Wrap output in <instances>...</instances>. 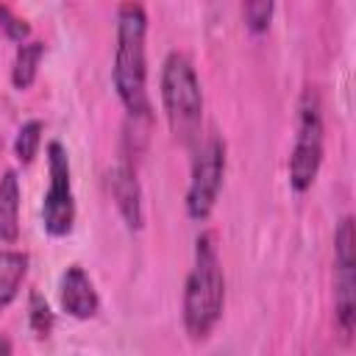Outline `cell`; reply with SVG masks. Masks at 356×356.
Returning a JSON list of instances; mask_svg holds the SVG:
<instances>
[{
	"label": "cell",
	"instance_id": "6da1fadb",
	"mask_svg": "<svg viewBox=\"0 0 356 356\" xmlns=\"http://www.w3.org/2000/svg\"><path fill=\"white\" fill-rule=\"evenodd\" d=\"M147 14L139 0H122L117 8V47H114V89L128 117L150 120L147 97Z\"/></svg>",
	"mask_w": 356,
	"mask_h": 356
},
{
	"label": "cell",
	"instance_id": "7a4b0ae2",
	"mask_svg": "<svg viewBox=\"0 0 356 356\" xmlns=\"http://www.w3.org/2000/svg\"><path fill=\"white\" fill-rule=\"evenodd\" d=\"M225 275L217 253V236L203 231L195 239V261L184 284V328L189 339H206L222 317Z\"/></svg>",
	"mask_w": 356,
	"mask_h": 356
},
{
	"label": "cell",
	"instance_id": "3957f363",
	"mask_svg": "<svg viewBox=\"0 0 356 356\" xmlns=\"http://www.w3.org/2000/svg\"><path fill=\"white\" fill-rule=\"evenodd\" d=\"M161 103H164V114L172 136L181 145L195 147L200 142L203 92H200V81L192 61L178 50L167 53L161 64Z\"/></svg>",
	"mask_w": 356,
	"mask_h": 356
},
{
	"label": "cell",
	"instance_id": "277c9868",
	"mask_svg": "<svg viewBox=\"0 0 356 356\" xmlns=\"http://www.w3.org/2000/svg\"><path fill=\"white\" fill-rule=\"evenodd\" d=\"M323 164V103L317 89L306 86L298 103V134L289 156V186L295 192L312 189Z\"/></svg>",
	"mask_w": 356,
	"mask_h": 356
},
{
	"label": "cell",
	"instance_id": "5b68a950",
	"mask_svg": "<svg viewBox=\"0 0 356 356\" xmlns=\"http://www.w3.org/2000/svg\"><path fill=\"white\" fill-rule=\"evenodd\" d=\"M225 178V142L217 134H209L197 142V153L192 161V178L186 189V214L192 220H206L220 197Z\"/></svg>",
	"mask_w": 356,
	"mask_h": 356
},
{
	"label": "cell",
	"instance_id": "8992f818",
	"mask_svg": "<svg viewBox=\"0 0 356 356\" xmlns=\"http://www.w3.org/2000/svg\"><path fill=\"white\" fill-rule=\"evenodd\" d=\"M356 236L353 217H342L334 234V306L337 325L345 342L353 339L356 328Z\"/></svg>",
	"mask_w": 356,
	"mask_h": 356
},
{
	"label": "cell",
	"instance_id": "52a82bcc",
	"mask_svg": "<svg viewBox=\"0 0 356 356\" xmlns=\"http://www.w3.org/2000/svg\"><path fill=\"white\" fill-rule=\"evenodd\" d=\"M50 186L42 200V225L50 236H67L75 225V195L70 181V156L61 142L47 145Z\"/></svg>",
	"mask_w": 356,
	"mask_h": 356
},
{
	"label": "cell",
	"instance_id": "ba28073f",
	"mask_svg": "<svg viewBox=\"0 0 356 356\" xmlns=\"http://www.w3.org/2000/svg\"><path fill=\"white\" fill-rule=\"evenodd\" d=\"M108 189L111 197L125 220V225L131 231H139L145 222V211H142V186L136 178L134 164L128 161V156H122L111 170H108Z\"/></svg>",
	"mask_w": 356,
	"mask_h": 356
},
{
	"label": "cell",
	"instance_id": "9c48e42d",
	"mask_svg": "<svg viewBox=\"0 0 356 356\" xmlns=\"http://www.w3.org/2000/svg\"><path fill=\"white\" fill-rule=\"evenodd\" d=\"M58 303L75 320H89L100 312V298L83 267L70 264L58 281Z\"/></svg>",
	"mask_w": 356,
	"mask_h": 356
},
{
	"label": "cell",
	"instance_id": "30bf717a",
	"mask_svg": "<svg viewBox=\"0 0 356 356\" xmlns=\"http://www.w3.org/2000/svg\"><path fill=\"white\" fill-rule=\"evenodd\" d=\"M19 239V178L6 170L0 178V242L14 245Z\"/></svg>",
	"mask_w": 356,
	"mask_h": 356
},
{
	"label": "cell",
	"instance_id": "8fae6325",
	"mask_svg": "<svg viewBox=\"0 0 356 356\" xmlns=\"http://www.w3.org/2000/svg\"><path fill=\"white\" fill-rule=\"evenodd\" d=\"M28 275V256L22 250L0 248V312L17 298Z\"/></svg>",
	"mask_w": 356,
	"mask_h": 356
},
{
	"label": "cell",
	"instance_id": "7c38bea8",
	"mask_svg": "<svg viewBox=\"0 0 356 356\" xmlns=\"http://www.w3.org/2000/svg\"><path fill=\"white\" fill-rule=\"evenodd\" d=\"M44 56V42L33 39V42H19L17 56H14V67H11V83L14 89H31L36 75H39V61Z\"/></svg>",
	"mask_w": 356,
	"mask_h": 356
},
{
	"label": "cell",
	"instance_id": "4fadbf2b",
	"mask_svg": "<svg viewBox=\"0 0 356 356\" xmlns=\"http://www.w3.org/2000/svg\"><path fill=\"white\" fill-rule=\"evenodd\" d=\"M28 325H31V331H33L39 339L50 337V331H53V325H56L53 309H50V303H47L39 292H31V298H28Z\"/></svg>",
	"mask_w": 356,
	"mask_h": 356
},
{
	"label": "cell",
	"instance_id": "5bb4252c",
	"mask_svg": "<svg viewBox=\"0 0 356 356\" xmlns=\"http://www.w3.org/2000/svg\"><path fill=\"white\" fill-rule=\"evenodd\" d=\"M273 8H275V0H242L245 28L256 36L267 33V28L273 22Z\"/></svg>",
	"mask_w": 356,
	"mask_h": 356
},
{
	"label": "cell",
	"instance_id": "9a60e30c",
	"mask_svg": "<svg viewBox=\"0 0 356 356\" xmlns=\"http://www.w3.org/2000/svg\"><path fill=\"white\" fill-rule=\"evenodd\" d=\"M39 142H42V122L39 120L22 122V128L17 131V139H14V156L22 164H31L39 150Z\"/></svg>",
	"mask_w": 356,
	"mask_h": 356
},
{
	"label": "cell",
	"instance_id": "2e32d148",
	"mask_svg": "<svg viewBox=\"0 0 356 356\" xmlns=\"http://www.w3.org/2000/svg\"><path fill=\"white\" fill-rule=\"evenodd\" d=\"M0 31L11 39V42H25L31 36V25L25 19H19L6 3H0Z\"/></svg>",
	"mask_w": 356,
	"mask_h": 356
},
{
	"label": "cell",
	"instance_id": "e0dca14e",
	"mask_svg": "<svg viewBox=\"0 0 356 356\" xmlns=\"http://www.w3.org/2000/svg\"><path fill=\"white\" fill-rule=\"evenodd\" d=\"M11 350H14V345H11L6 337H0V353H3V356H8Z\"/></svg>",
	"mask_w": 356,
	"mask_h": 356
}]
</instances>
